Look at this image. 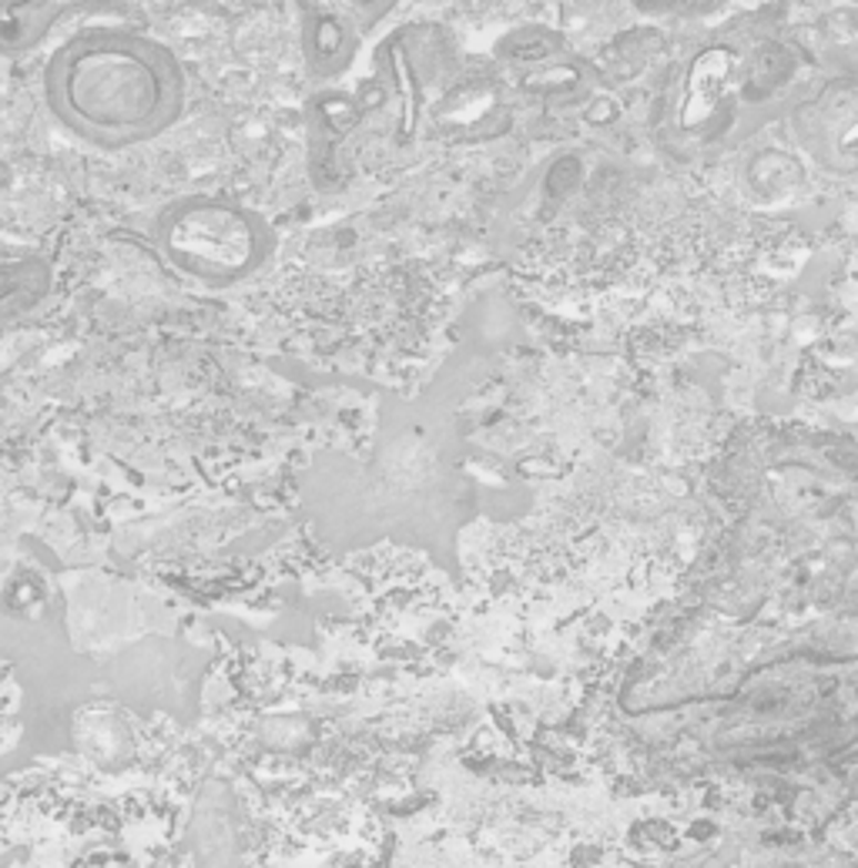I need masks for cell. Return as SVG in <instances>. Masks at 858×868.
<instances>
[{
	"mask_svg": "<svg viewBox=\"0 0 858 868\" xmlns=\"http://www.w3.org/2000/svg\"><path fill=\"white\" fill-rule=\"evenodd\" d=\"M54 121L91 148L121 151L161 138L185 111V71L161 41L114 24L78 28L44 64Z\"/></svg>",
	"mask_w": 858,
	"mask_h": 868,
	"instance_id": "obj_1",
	"label": "cell"
},
{
	"mask_svg": "<svg viewBox=\"0 0 858 868\" xmlns=\"http://www.w3.org/2000/svg\"><path fill=\"white\" fill-rule=\"evenodd\" d=\"M151 242L168 269L212 289L262 269L275 239L259 212L229 195H182L154 212Z\"/></svg>",
	"mask_w": 858,
	"mask_h": 868,
	"instance_id": "obj_2",
	"label": "cell"
},
{
	"mask_svg": "<svg viewBox=\"0 0 858 868\" xmlns=\"http://www.w3.org/2000/svg\"><path fill=\"white\" fill-rule=\"evenodd\" d=\"M396 0H302L305 11V61L315 78L346 71L366 38Z\"/></svg>",
	"mask_w": 858,
	"mask_h": 868,
	"instance_id": "obj_3",
	"label": "cell"
},
{
	"mask_svg": "<svg viewBox=\"0 0 858 868\" xmlns=\"http://www.w3.org/2000/svg\"><path fill=\"white\" fill-rule=\"evenodd\" d=\"M124 0H0V54L24 58L64 24L114 11Z\"/></svg>",
	"mask_w": 858,
	"mask_h": 868,
	"instance_id": "obj_4",
	"label": "cell"
}]
</instances>
